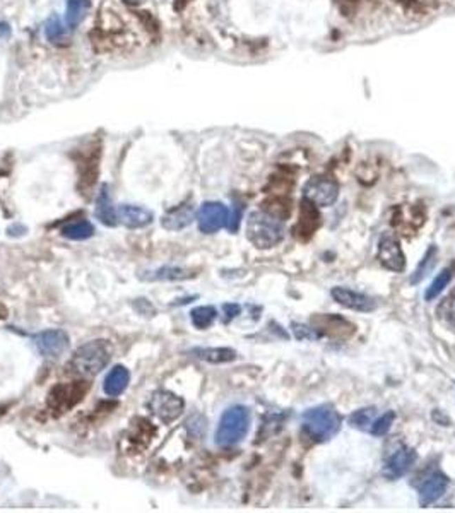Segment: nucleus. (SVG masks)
I'll return each instance as SVG.
<instances>
[{
	"mask_svg": "<svg viewBox=\"0 0 455 513\" xmlns=\"http://www.w3.org/2000/svg\"><path fill=\"white\" fill-rule=\"evenodd\" d=\"M343 426L339 410L330 404H320L301 414V431L314 443H325L332 440Z\"/></svg>",
	"mask_w": 455,
	"mask_h": 513,
	"instance_id": "f257e3e1",
	"label": "nucleus"
},
{
	"mask_svg": "<svg viewBox=\"0 0 455 513\" xmlns=\"http://www.w3.org/2000/svg\"><path fill=\"white\" fill-rule=\"evenodd\" d=\"M286 236V228L279 216L271 211H254L247 219V238L255 249L271 250Z\"/></svg>",
	"mask_w": 455,
	"mask_h": 513,
	"instance_id": "f03ea898",
	"label": "nucleus"
},
{
	"mask_svg": "<svg viewBox=\"0 0 455 513\" xmlns=\"http://www.w3.org/2000/svg\"><path fill=\"white\" fill-rule=\"evenodd\" d=\"M110 359H112V346L108 341L96 339L76 349L70 359V370L81 377H92L105 370Z\"/></svg>",
	"mask_w": 455,
	"mask_h": 513,
	"instance_id": "7ed1b4c3",
	"label": "nucleus"
},
{
	"mask_svg": "<svg viewBox=\"0 0 455 513\" xmlns=\"http://www.w3.org/2000/svg\"><path fill=\"white\" fill-rule=\"evenodd\" d=\"M250 410L245 406H231L223 412L216 430L214 441L219 447H234L247 437L250 430Z\"/></svg>",
	"mask_w": 455,
	"mask_h": 513,
	"instance_id": "20e7f679",
	"label": "nucleus"
},
{
	"mask_svg": "<svg viewBox=\"0 0 455 513\" xmlns=\"http://www.w3.org/2000/svg\"><path fill=\"white\" fill-rule=\"evenodd\" d=\"M339 183L330 176H312L303 187V199L310 200L317 207H330L339 199Z\"/></svg>",
	"mask_w": 455,
	"mask_h": 513,
	"instance_id": "39448f33",
	"label": "nucleus"
},
{
	"mask_svg": "<svg viewBox=\"0 0 455 513\" xmlns=\"http://www.w3.org/2000/svg\"><path fill=\"white\" fill-rule=\"evenodd\" d=\"M416 461H418V454L414 448L407 447V445L401 443L390 452L385 457L382 465V476L389 481H397L401 477L406 476L412 469Z\"/></svg>",
	"mask_w": 455,
	"mask_h": 513,
	"instance_id": "423d86ee",
	"label": "nucleus"
},
{
	"mask_svg": "<svg viewBox=\"0 0 455 513\" xmlns=\"http://www.w3.org/2000/svg\"><path fill=\"white\" fill-rule=\"evenodd\" d=\"M183 408V399L170 390H156L151 395V399H149V409H151V412L165 424L173 423L176 417L182 416Z\"/></svg>",
	"mask_w": 455,
	"mask_h": 513,
	"instance_id": "0eeeda50",
	"label": "nucleus"
},
{
	"mask_svg": "<svg viewBox=\"0 0 455 513\" xmlns=\"http://www.w3.org/2000/svg\"><path fill=\"white\" fill-rule=\"evenodd\" d=\"M376 258L380 264L390 272H404L406 271V255L403 252L401 242L394 235L383 233L376 245Z\"/></svg>",
	"mask_w": 455,
	"mask_h": 513,
	"instance_id": "6e6552de",
	"label": "nucleus"
},
{
	"mask_svg": "<svg viewBox=\"0 0 455 513\" xmlns=\"http://www.w3.org/2000/svg\"><path fill=\"white\" fill-rule=\"evenodd\" d=\"M90 385L86 381H74V384H59L50 390L48 406L57 410H67L83 401Z\"/></svg>",
	"mask_w": 455,
	"mask_h": 513,
	"instance_id": "1a4fd4ad",
	"label": "nucleus"
},
{
	"mask_svg": "<svg viewBox=\"0 0 455 513\" xmlns=\"http://www.w3.org/2000/svg\"><path fill=\"white\" fill-rule=\"evenodd\" d=\"M195 219H197L199 229L202 233L212 235V233H218L219 229L228 226L230 209L223 202H204L199 207Z\"/></svg>",
	"mask_w": 455,
	"mask_h": 513,
	"instance_id": "9d476101",
	"label": "nucleus"
},
{
	"mask_svg": "<svg viewBox=\"0 0 455 513\" xmlns=\"http://www.w3.org/2000/svg\"><path fill=\"white\" fill-rule=\"evenodd\" d=\"M449 483V477H447L440 469H433L432 472H428V476L418 484L419 507L426 508L432 507L433 503H436V501L445 494Z\"/></svg>",
	"mask_w": 455,
	"mask_h": 513,
	"instance_id": "9b49d317",
	"label": "nucleus"
},
{
	"mask_svg": "<svg viewBox=\"0 0 455 513\" xmlns=\"http://www.w3.org/2000/svg\"><path fill=\"white\" fill-rule=\"evenodd\" d=\"M330 296H332V300L337 305L347 308V310L358 311V313H372L373 310H376L375 298H372L366 293L344 288V286H334L330 289Z\"/></svg>",
	"mask_w": 455,
	"mask_h": 513,
	"instance_id": "f8f14e48",
	"label": "nucleus"
},
{
	"mask_svg": "<svg viewBox=\"0 0 455 513\" xmlns=\"http://www.w3.org/2000/svg\"><path fill=\"white\" fill-rule=\"evenodd\" d=\"M34 344L45 358H59L69 348V335L60 328H50L34 337Z\"/></svg>",
	"mask_w": 455,
	"mask_h": 513,
	"instance_id": "ddd939ff",
	"label": "nucleus"
},
{
	"mask_svg": "<svg viewBox=\"0 0 455 513\" xmlns=\"http://www.w3.org/2000/svg\"><path fill=\"white\" fill-rule=\"evenodd\" d=\"M152 218H154V214L149 209L142 207V205L123 204L117 209V219H119V222H122L123 226L132 229L144 228V226L151 224Z\"/></svg>",
	"mask_w": 455,
	"mask_h": 513,
	"instance_id": "4468645a",
	"label": "nucleus"
},
{
	"mask_svg": "<svg viewBox=\"0 0 455 513\" xmlns=\"http://www.w3.org/2000/svg\"><path fill=\"white\" fill-rule=\"evenodd\" d=\"M195 209L194 205H180L179 209H173L170 211L165 218L161 219L163 228L168 229V231H179V229L187 228V226L192 224V221L195 219Z\"/></svg>",
	"mask_w": 455,
	"mask_h": 513,
	"instance_id": "2eb2a0df",
	"label": "nucleus"
},
{
	"mask_svg": "<svg viewBox=\"0 0 455 513\" xmlns=\"http://www.w3.org/2000/svg\"><path fill=\"white\" fill-rule=\"evenodd\" d=\"M130 384V373L125 366H115L105 378L103 390L110 397H119L120 394L127 390Z\"/></svg>",
	"mask_w": 455,
	"mask_h": 513,
	"instance_id": "dca6fc26",
	"label": "nucleus"
},
{
	"mask_svg": "<svg viewBox=\"0 0 455 513\" xmlns=\"http://www.w3.org/2000/svg\"><path fill=\"white\" fill-rule=\"evenodd\" d=\"M188 353H190L194 358L211 364L231 363V361L238 358V353L231 348H194Z\"/></svg>",
	"mask_w": 455,
	"mask_h": 513,
	"instance_id": "f3484780",
	"label": "nucleus"
},
{
	"mask_svg": "<svg viewBox=\"0 0 455 513\" xmlns=\"http://www.w3.org/2000/svg\"><path fill=\"white\" fill-rule=\"evenodd\" d=\"M94 214L105 226L119 224V219H117V209L113 207L112 197H110V190L106 185H103L101 190H99L98 199H96Z\"/></svg>",
	"mask_w": 455,
	"mask_h": 513,
	"instance_id": "a211bd4d",
	"label": "nucleus"
},
{
	"mask_svg": "<svg viewBox=\"0 0 455 513\" xmlns=\"http://www.w3.org/2000/svg\"><path fill=\"white\" fill-rule=\"evenodd\" d=\"M436 264H438V247L429 245L428 249H426L425 255L419 260L416 271L412 272V275L410 278V284L416 286L419 284V282L425 281V279L432 274L433 269L436 267Z\"/></svg>",
	"mask_w": 455,
	"mask_h": 513,
	"instance_id": "6ab92c4d",
	"label": "nucleus"
},
{
	"mask_svg": "<svg viewBox=\"0 0 455 513\" xmlns=\"http://www.w3.org/2000/svg\"><path fill=\"white\" fill-rule=\"evenodd\" d=\"M190 278H194L192 271L183 267H173V265H166V267H159L156 271L141 274V279H145V281H185Z\"/></svg>",
	"mask_w": 455,
	"mask_h": 513,
	"instance_id": "aec40b11",
	"label": "nucleus"
},
{
	"mask_svg": "<svg viewBox=\"0 0 455 513\" xmlns=\"http://www.w3.org/2000/svg\"><path fill=\"white\" fill-rule=\"evenodd\" d=\"M91 9V0H67L65 6V26L76 30L86 19Z\"/></svg>",
	"mask_w": 455,
	"mask_h": 513,
	"instance_id": "412c9836",
	"label": "nucleus"
},
{
	"mask_svg": "<svg viewBox=\"0 0 455 513\" xmlns=\"http://www.w3.org/2000/svg\"><path fill=\"white\" fill-rule=\"evenodd\" d=\"M452 278H454L452 269H449V267L443 269L440 274H436V278L433 279L432 284H429L425 291L426 302H433V300H436L438 296H442V293L445 291V289L449 288L450 282H452Z\"/></svg>",
	"mask_w": 455,
	"mask_h": 513,
	"instance_id": "4be33fe9",
	"label": "nucleus"
},
{
	"mask_svg": "<svg viewBox=\"0 0 455 513\" xmlns=\"http://www.w3.org/2000/svg\"><path fill=\"white\" fill-rule=\"evenodd\" d=\"M218 318V310L214 306H197L190 311V320L194 324L195 328L199 331H204V328L211 327L214 324V320Z\"/></svg>",
	"mask_w": 455,
	"mask_h": 513,
	"instance_id": "5701e85b",
	"label": "nucleus"
},
{
	"mask_svg": "<svg viewBox=\"0 0 455 513\" xmlns=\"http://www.w3.org/2000/svg\"><path fill=\"white\" fill-rule=\"evenodd\" d=\"M94 226L91 224L90 221H76V222H69L65 228L62 229V236L69 240H76V242H81V240H88L94 235Z\"/></svg>",
	"mask_w": 455,
	"mask_h": 513,
	"instance_id": "b1692460",
	"label": "nucleus"
},
{
	"mask_svg": "<svg viewBox=\"0 0 455 513\" xmlns=\"http://www.w3.org/2000/svg\"><path fill=\"white\" fill-rule=\"evenodd\" d=\"M65 33H67V26L65 24H62V21H60L59 16L53 14V16L50 17L45 24L46 40L53 45H60L63 40H65Z\"/></svg>",
	"mask_w": 455,
	"mask_h": 513,
	"instance_id": "393cba45",
	"label": "nucleus"
},
{
	"mask_svg": "<svg viewBox=\"0 0 455 513\" xmlns=\"http://www.w3.org/2000/svg\"><path fill=\"white\" fill-rule=\"evenodd\" d=\"M375 417H376L375 408H363V409L354 410L347 421H350L351 426L356 428V430L370 431V426H372V423L375 421Z\"/></svg>",
	"mask_w": 455,
	"mask_h": 513,
	"instance_id": "a878e982",
	"label": "nucleus"
},
{
	"mask_svg": "<svg viewBox=\"0 0 455 513\" xmlns=\"http://www.w3.org/2000/svg\"><path fill=\"white\" fill-rule=\"evenodd\" d=\"M394 421H396V412H394V410H387V412L380 414V416L375 417V421H373L372 426H370L368 433L376 438L385 437V435L390 431V428H392Z\"/></svg>",
	"mask_w": 455,
	"mask_h": 513,
	"instance_id": "bb28decb",
	"label": "nucleus"
},
{
	"mask_svg": "<svg viewBox=\"0 0 455 513\" xmlns=\"http://www.w3.org/2000/svg\"><path fill=\"white\" fill-rule=\"evenodd\" d=\"M436 313H438L440 320H442L443 324L450 328V331L455 332V293L452 296H449V298H445L442 303H440Z\"/></svg>",
	"mask_w": 455,
	"mask_h": 513,
	"instance_id": "cd10ccee",
	"label": "nucleus"
},
{
	"mask_svg": "<svg viewBox=\"0 0 455 513\" xmlns=\"http://www.w3.org/2000/svg\"><path fill=\"white\" fill-rule=\"evenodd\" d=\"M291 331H293L294 337H296L298 341H318L320 337H323L322 332H320L317 327L300 324V322H293V324H291Z\"/></svg>",
	"mask_w": 455,
	"mask_h": 513,
	"instance_id": "c85d7f7f",
	"label": "nucleus"
},
{
	"mask_svg": "<svg viewBox=\"0 0 455 513\" xmlns=\"http://www.w3.org/2000/svg\"><path fill=\"white\" fill-rule=\"evenodd\" d=\"M223 311H225V315H226V320L230 322V320H233L234 317L240 315L241 306L236 305V303H225V305H223Z\"/></svg>",
	"mask_w": 455,
	"mask_h": 513,
	"instance_id": "c756f323",
	"label": "nucleus"
},
{
	"mask_svg": "<svg viewBox=\"0 0 455 513\" xmlns=\"http://www.w3.org/2000/svg\"><path fill=\"white\" fill-rule=\"evenodd\" d=\"M433 419H435L436 423H440V424H442V421H443V426H449V424H450V417L447 416V414L442 412V417H438V409L433 410Z\"/></svg>",
	"mask_w": 455,
	"mask_h": 513,
	"instance_id": "7c9ffc66",
	"label": "nucleus"
},
{
	"mask_svg": "<svg viewBox=\"0 0 455 513\" xmlns=\"http://www.w3.org/2000/svg\"><path fill=\"white\" fill-rule=\"evenodd\" d=\"M10 36V26L7 23H0V40H7Z\"/></svg>",
	"mask_w": 455,
	"mask_h": 513,
	"instance_id": "2f4dec72",
	"label": "nucleus"
},
{
	"mask_svg": "<svg viewBox=\"0 0 455 513\" xmlns=\"http://www.w3.org/2000/svg\"><path fill=\"white\" fill-rule=\"evenodd\" d=\"M123 2H127V3H139V2H142V0H123Z\"/></svg>",
	"mask_w": 455,
	"mask_h": 513,
	"instance_id": "473e14b6",
	"label": "nucleus"
},
{
	"mask_svg": "<svg viewBox=\"0 0 455 513\" xmlns=\"http://www.w3.org/2000/svg\"><path fill=\"white\" fill-rule=\"evenodd\" d=\"M0 310H3V308H2V306H0Z\"/></svg>",
	"mask_w": 455,
	"mask_h": 513,
	"instance_id": "72a5a7b5",
	"label": "nucleus"
},
{
	"mask_svg": "<svg viewBox=\"0 0 455 513\" xmlns=\"http://www.w3.org/2000/svg\"><path fill=\"white\" fill-rule=\"evenodd\" d=\"M185 2H188V0H185Z\"/></svg>",
	"mask_w": 455,
	"mask_h": 513,
	"instance_id": "f704fd0d",
	"label": "nucleus"
}]
</instances>
